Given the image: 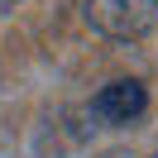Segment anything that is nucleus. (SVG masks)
Returning a JSON list of instances; mask_svg holds the SVG:
<instances>
[{
	"label": "nucleus",
	"instance_id": "f257e3e1",
	"mask_svg": "<svg viewBox=\"0 0 158 158\" xmlns=\"http://www.w3.org/2000/svg\"><path fill=\"white\" fill-rule=\"evenodd\" d=\"M86 24L106 39H144L153 29V5L148 0H86Z\"/></svg>",
	"mask_w": 158,
	"mask_h": 158
},
{
	"label": "nucleus",
	"instance_id": "f03ea898",
	"mask_svg": "<svg viewBox=\"0 0 158 158\" xmlns=\"http://www.w3.org/2000/svg\"><path fill=\"white\" fill-rule=\"evenodd\" d=\"M91 110H96L106 125H134V120L148 110V86H144L139 77L106 81V86L96 91V101H91Z\"/></svg>",
	"mask_w": 158,
	"mask_h": 158
},
{
	"label": "nucleus",
	"instance_id": "7ed1b4c3",
	"mask_svg": "<svg viewBox=\"0 0 158 158\" xmlns=\"http://www.w3.org/2000/svg\"><path fill=\"white\" fill-rule=\"evenodd\" d=\"M148 5H158V0H148Z\"/></svg>",
	"mask_w": 158,
	"mask_h": 158
},
{
	"label": "nucleus",
	"instance_id": "20e7f679",
	"mask_svg": "<svg viewBox=\"0 0 158 158\" xmlns=\"http://www.w3.org/2000/svg\"><path fill=\"white\" fill-rule=\"evenodd\" d=\"M153 158H158V153H153Z\"/></svg>",
	"mask_w": 158,
	"mask_h": 158
}]
</instances>
